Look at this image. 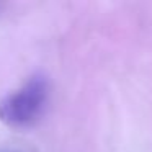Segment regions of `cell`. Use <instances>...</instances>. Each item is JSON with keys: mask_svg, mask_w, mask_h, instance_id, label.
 I'll return each mask as SVG.
<instances>
[{"mask_svg": "<svg viewBox=\"0 0 152 152\" xmlns=\"http://www.w3.org/2000/svg\"><path fill=\"white\" fill-rule=\"evenodd\" d=\"M48 102V77L43 74H33L20 88L0 100V121L10 128H30L44 115Z\"/></svg>", "mask_w": 152, "mask_h": 152, "instance_id": "1", "label": "cell"}, {"mask_svg": "<svg viewBox=\"0 0 152 152\" xmlns=\"http://www.w3.org/2000/svg\"><path fill=\"white\" fill-rule=\"evenodd\" d=\"M0 152H25V151L17 149V147H5V145H0Z\"/></svg>", "mask_w": 152, "mask_h": 152, "instance_id": "2", "label": "cell"}]
</instances>
